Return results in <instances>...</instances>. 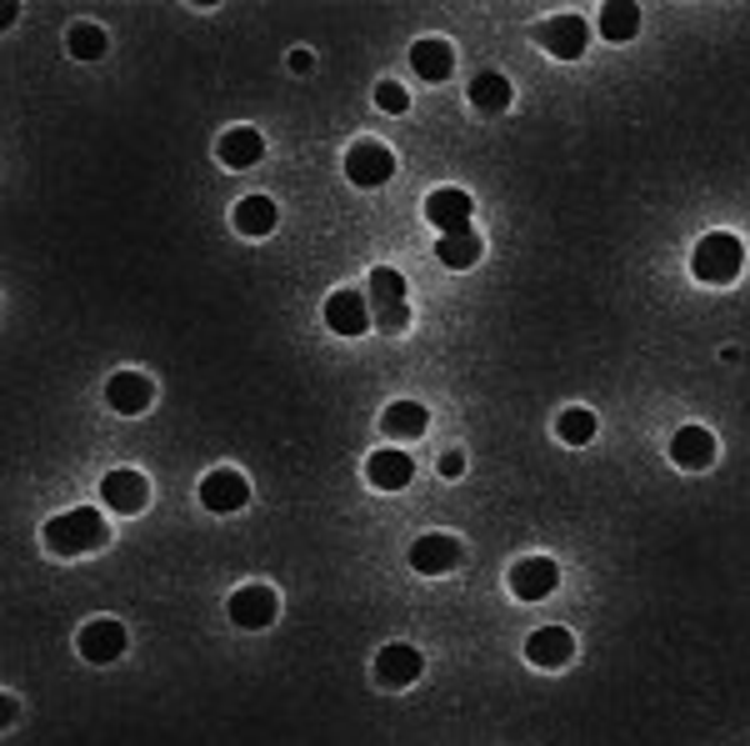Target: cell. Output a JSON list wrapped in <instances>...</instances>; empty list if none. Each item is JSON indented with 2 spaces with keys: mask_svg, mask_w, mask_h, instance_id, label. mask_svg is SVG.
<instances>
[{
  "mask_svg": "<svg viewBox=\"0 0 750 746\" xmlns=\"http://www.w3.org/2000/svg\"><path fill=\"white\" fill-rule=\"evenodd\" d=\"M230 621L246 626V631L270 626L276 621V591L270 586H240V591H230Z\"/></svg>",
  "mask_w": 750,
  "mask_h": 746,
  "instance_id": "14",
  "label": "cell"
},
{
  "mask_svg": "<svg viewBox=\"0 0 750 746\" xmlns=\"http://www.w3.org/2000/svg\"><path fill=\"white\" fill-rule=\"evenodd\" d=\"M470 106L476 111H486V116H500V111H510V81L500 71H480L476 81H470Z\"/></svg>",
  "mask_w": 750,
  "mask_h": 746,
  "instance_id": "21",
  "label": "cell"
},
{
  "mask_svg": "<svg viewBox=\"0 0 750 746\" xmlns=\"http://www.w3.org/2000/svg\"><path fill=\"white\" fill-rule=\"evenodd\" d=\"M246 501H250V481L240 471H230V466H220V471H210L206 481H200V506H210L216 516L240 511Z\"/></svg>",
  "mask_w": 750,
  "mask_h": 746,
  "instance_id": "10",
  "label": "cell"
},
{
  "mask_svg": "<svg viewBox=\"0 0 750 746\" xmlns=\"http://www.w3.org/2000/svg\"><path fill=\"white\" fill-rule=\"evenodd\" d=\"M106 31H100V26H90V21H76L66 31V51L76 56V61H100V56H106Z\"/></svg>",
  "mask_w": 750,
  "mask_h": 746,
  "instance_id": "26",
  "label": "cell"
},
{
  "mask_svg": "<svg viewBox=\"0 0 750 746\" xmlns=\"http://www.w3.org/2000/svg\"><path fill=\"white\" fill-rule=\"evenodd\" d=\"M570 656H576V636L566 626H536L526 636V662L540 666V672H560Z\"/></svg>",
  "mask_w": 750,
  "mask_h": 746,
  "instance_id": "8",
  "label": "cell"
},
{
  "mask_svg": "<svg viewBox=\"0 0 750 746\" xmlns=\"http://www.w3.org/2000/svg\"><path fill=\"white\" fill-rule=\"evenodd\" d=\"M310 66H316V61H310V51H296V56H290V71H296V76H306Z\"/></svg>",
  "mask_w": 750,
  "mask_h": 746,
  "instance_id": "30",
  "label": "cell"
},
{
  "mask_svg": "<svg viewBox=\"0 0 750 746\" xmlns=\"http://www.w3.org/2000/svg\"><path fill=\"white\" fill-rule=\"evenodd\" d=\"M106 536H110V526L96 506H70L66 516H50L46 521V546L56 556H86L96 546H106Z\"/></svg>",
  "mask_w": 750,
  "mask_h": 746,
  "instance_id": "1",
  "label": "cell"
},
{
  "mask_svg": "<svg viewBox=\"0 0 750 746\" xmlns=\"http://www.w3.org/2000/svg\"><path fill=\"white\" fill-rule=\"evenodd\" d=\"M366 476H370V486H380V491H406L410 486V476H416V461H410L406 451H376L366 461Z\"/></svg>",
  "mask_w": 750,
  "mask_h": 746,
  "instance_id": "17",
  "label": "cell"
},
{
  "mask_svg": "<svg viewBox=\"0 0 750 746\" xmlns=\"http://www.w3.org/2000/svg\"><path fill=\"white\" fill-rule=\"evenodd\" d=\"M76 646H80V656H86V662L110 666L120 651H126V626H120V621H110V616H96V621H86V626H80Z\"/></svg>",
  "mask_w": 750,
  "mask_h": 746,
  "instance_id": "9",
  "label": "cell"
},
{
  "mask_svg": "<svg viewBox=\"0 0 750 746\" xmlns=\"http://www.w3.org/2000/svg\"><path fill=\"white\" fill-rule=\"evenodd\" d=\"M420 666H426V662H420L416 646H400L396 641V646H386V651L376 656V682L380 686H410L420 676Z\"/></svg>",
  "mask_w": 750,
  "mask_h": 746,
  "instance_id": "18",
  "label": "cell"
},
{
  "mask_svg": "<svg viewBox=\"0 0 750 746\" xmlns=\"http://www.w3.org/2000/svg\"><path fill=\"white\" fill-rule=\"evenodd\" d=\"M460 471H466V456H460V451H446V456H440V476H446V481H456Z\"/></svg>",
  "mask_w": 750,
  "mask_h": 746,
  "instance_id": "29",
  "label": "cell"
},
{
  "mask_svg": "<svg viewBox=\"0 0 750 746\" xmlns=\"http://www.w3.org/2000/svg\"><path fill=\"white\" fill-rule=\"evenodd\" d=\"M430 416L420 401H390L386 416H380V431L390 436V441H416V436H426Z\"/></svg>",
  "mask_w": 750,
  "mask_h": 746,
  "instance_id": "20",
  "label": "cell"
},
{
  "mask_svg": "<svg viewBox=\"0 0 750 746\" xmlns=\"http://www.w3.org/2000/svg\"><path fill=\"white\" fill-rule=\"evenodd\" d=\"M230 221H236L240 236H270L280 216H276V201H270V196H246V201L236 206V216H230Z\"/></svg>",
  "mask_w": 750,
  "mask_h": 746,
  "instance_id": "22",
  "label": "cell"
},
{
  "mask_svg": "<svg viewBox=\"0 0 750 746\" xmlns=\"http://www.w3.org/2000/svg\"><path fill=\"white\" fill-rule=\"evenodd\" d=\"M670 461L686 466V471H706V466L716 461V436H710L706 426H680V431L670 436Z\"/></svg>",
  "mask_w": 750,
  "mask_h": 746,
  "instance_id": "16",
  "label": "cell"
},
{
  "mask_svg": "<svg viewBox=\"0 0 750 746\" xmlns=\"http://www.w3.org/2000/svg\"><path fill=\"white\" fill-rule=\"evenodd\" d=\"M376 106H380V111H390V116L410 111V96H406V86H396V81H380V86H376Z\"/></svg>",
  "mask_w": 750,
  "mask_h": 746,
  "instance_id": "28",
  "label": "cell"
},
{
  "mask_svg": "<svg viewBox=\"0 0 750 746\" xmlns=\"http://www.w3.org/2000/svg\"><path fill=\"white\" fill-rule=\"evenodd\" d=\"M370 316L386 336H400L410 326V306H406V276L396 266H376L370 271Z\"/></svg>",
  "mask_w": 750,
  "mask_h": 746,
  "instance_id": "2",
  "label": "cell"
},
{
  "mask_svg": "<svg viewBox=\"0 0 750 746\" xmlns=\"http://www.w3.org/2000/svg\"><path fill=\"white\" fill-rule=\"evenodd\" d=\"M410 66H416L420 81H446L450 66H456V51L446 41H416L410 46Z\"/></svg>",
  "mask_w": 750,
  "mask_h": 746,
  "instance_id": "23",
  "label": "cell"
},
{
  "mask_svg": "<svg viewBox=\"0 0 750 746\" xmlns=\"http://www.w3.org/2000/svg\"><path fill=\"white\" fill-rule=\"evenodd\" d=\"M740 266H746V246L726 231L706 236V241L696 246V256H690V271H696V281H706V286H730L740 276Z\"/></svg>",
  "mask_w": 750,
  "mask_h": 746,
  "instance_id": "3",
  "label": "cell"
},
{
  "mask_svg": "<svg viewBox=\"0 0 750 746\" xmlns=\"http://www.w3.org/2000/svg\"><path fill=\"white\" fill-rule=\"evenodd\" d=\"M536 41L546 46L550 56H560V61H576V56L586 51V41H590V26L580 21V16H556V21H546L536 31Z\"/></svg>",
  "mask_w": 750,
  "mask_h": 746,
  "instance_id": "13",
  "label": "cell"
},
{
  "mask_svg": "<svg viewBox=\"0 0 750 746\" xmlns=\"http://www.w3.org/2000/svg\"><path fill=\"white\" fill-rule=\"evenodd\" d=\"M370 296H360V291H336L326 301V326L336 336H366L370 331Z\"/></svg>",
  "mask_w": 750,
  "mask_h": 746,
  "instance_id": "12",
  "label": "cell"
},
{
  "mask_svg": "<svg viewBox=\"0 0 750 746\" xmlns=\"http://www.w3.org/2000/svg\"><path fill=\"white\" fill-rule=\"evenodd\" d=\"M600 36L606 41H630V36L640 31V6H630V0H610V6H600Z\"/></svg>",
  "mask_w": 750,
  "mask_h": 746,
  "instance_id": "25",
  "label": "cell"
},
{
  "mask_svg": "<svg viewBox=\"0 0 750 746\" xmlns=\"http://www.w3.org/2000/svg\"><path fill=\"white\" fill-rule=\"evenodd\" d=\"M216 156H220V166H230V171H246V166H256L260 156H266V141H260V131H250V126H236V131L220 136Z\"/></svg>",
  "mask_w": 750,
  "mask_h": 746,
  "instance_id": "19",
  "label": "cell"
},
{
  "mask_svg": "<svg viewBox=\"0 0 750 746\" xmlns=\"http://www.w3.org/2000/svg\"><path fill=\"white\" fill-rule=\"evenodd\" d=\"M556 586H560V571L550 556H526V561L510 566V596H520V601H546Z\"/></svg>",
  "mask_w": 750,
  "mask_h": 746,
  "instance_id": "7",
  "label": "cell"
},
{
  "mask_svg": "<svg viewBox=\"0 0 750 746\" xmlns=\"http://www.w3.org/2000/svg\"><path fill=\"white\" fill-rule=\"evenodd\" d=\"M460 561H466V546H460L456 536L430 531V536H420V541L410 546V566H416L420 576H446V571H456Z\"/></svg>",
  "mask_w": 750,
  "mask_h": 746,
  "instance_id": "6",
  "label": "cell"
},
{
  "mask_svg": "<svg viewBox=\"0 0 750 746\" xmlns=\"http://www.w3.org/2000/svg\"><path fill=\"white\" fill-rule=\"evenodd\" d=\"M100 501L116 516H136V511H146V501H150V481L140 471H130V466H120V471H110L106 481H100Z\"/></svg>",
  "mask_w": 750,
  "mask_h": 746,
  "instance_id": "5",
  "label": "cell"
},
{
  "mask_svg": "<svg viewBox=\"0 0 750 746\" xmlns=\"http://www.w3.org/2000/svg\"><path fill=\"white\" fill-rule=\"evenodd\" d=\"M596 426H600V421L586 411V406H570V411H560V421H556V436H560V441H566V446H586L590 436H596Z\"/></svg>",
  "mask_w": 750,
  "mask_h": 746,
  "instance_id": "27",
  "label": "cell"
},
{
  "mask_svg": "<svg viewBox=\"0 0 750 746\" xmlns=\"http://www.w3.org/2000/svg\"><path fill=\"white\" fill-rule=\"evenodd\" d=\"M480 236L476 231H456V236H440L436 241V261L440 266H450V271H470V266L480 261Z\"/></svg>",
  "mask_w": 750,
  "mask_h": 746,
  "instance_id": "24",
  "label": "cell"
},
{
  "mask_svg": "<svg viewBox=\"0 0 750 746\" xmlns=\"http://www.w3.org/2000/svg\"><path fill=\"white\" fill-rule=\"evenodd\" d=\"M426 221L436 226L440 236H456L470 231V196L460 186H440V191L426 196Z\"/></svg>",
  "mask_w": 750,
  "mask_h": 746,
  "instance_id": "11",
  "label": "cell"
},
{
  "mask_svg": "<svg viewBox=\"0 0 750 746\" xmlns=\"http://www.w3.org/2000/svg\"><path fill=\"white\" fill-rule=\"evenodd\" d=\"M390 171H396V156H390V146H380V141H356L346 151V176H350V186H386L390 181Z\"/></svg>",
  "mask_w": 750,
  "mask_h": 746,
  "instance_id": "4",
  "label": "cell"
},
{
  "mask_svg": "<svg viewBox=\"0 0 750 746\" xmlns=\"http://www.w3.org/2000/svg\"><path fill=\"white\" fill-rule=\"evenodd\" d=\"M106 401H110V411H120V416H140L150 401H156V386H150V376H140V371H116L106 386Z\"/></svg>",
  "mask_w": 750,
  "mask_h": 746,
  "instance_id": "15",
  "label": "cell"
}]
</instances>
